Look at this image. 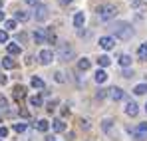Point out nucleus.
I'll list each match as a JSON object with an SVG mask.
<instances>
[{"label": "nucleus", "mask_w": 147, "mask_h": 141, "mask_svg": "<svg viewBox=\"0 0 147 141\" xmlns=\"http://www.w3.org/2000/svg\"><path fill=\"white\" fill-rule=\"evenodd\" d=\"M34 18H36L38 22H44V20H48V6H44V4H38V6L34 8Z\"/></svg>", "instance_id": "obj_5"}, {"label": "nucleus", "mask_w": 147, "mask_h": 141, "mask_svg": "<svg viewBox=\"0 0 147 141\" xmlns=\"http://www.w3.org/2000/svg\"><path fill=\"white\" fill-rule=\"evenodd\" d=\"M98 64L101 66V68H107V66L111 64V60H109V56H99V58H98Z\"/></svg>", "instance_id": "obj_20"}, {"label": "nucleus", "mask_w": 147, "mask_h": 141, "mask_svg": "<svg viewBox=\"0 0 147 141\" xmlns=\"http://www.w3.org/2000/svg\"><path fill=\"white\" fill-rule=\"evenodd\" d=\"M90 66H92V62H90V60H88V58H82V60H80V62H78V68H80V70H82V72L90 70Z\"/></svg>", "instance_id": "obj_16"}, {"label": "nucleus", "mask_w": 147, "mask_h": 141, "mask_svg": "<svg viewBox=\"0 0 147 141\" xmlns=\"http://www.w3.org/2000/svg\"><path fill=\"white\" fill-rule=\"evenodd\" d=\"M99 46L103 48V50H111V48L115 46V40L109 38V36H103V38H99Z\"/></svg>", "instance_id": "obj_8"}, {"label": "nucleus", "mask_w": 147, "mask_h": 141, "mask_svg": "<svg viewBox=\"0 0 147 141\" xmlns=\"http://www.w3.org/2000/svg\"><path fill=\"white\" fill-rule=\"evenodd\" d=\"M133 94H135V95H143V94H147V84H139V86H135Z\"/></svg>", "instance_id": "obj_19"}, {"label": "nucleus", "mask_w": 147, "mask_h": 141, "mask_svg": "<svg viewBox=\"0 0 147 141\" xmlns=\"http://www.w3.org/2000/svg\"><path fill=\"white\" fill-rule=\"evenodd\" d=\"M54 105H56V101H50L48 103V111H54Z\"/></svg>", "instance_id": "obj_38"}, {"label": "nucleus", "mask_w": 147, "mask_h": 141, "mask_svg": "<svg viewBox=\"0 0 147 141\" xmlns=\"http://www.w3.org/2000/svg\"><path fill=\"white\" fill-rule=\"evenodd\" d=\"M6 82H8V78L6 76H0V84H6Z\"/></svg>", "instance_id": "obj_39"}, {"label": "nucleus", "mask_w": 147, "mask_h": 141, "mask_svg": "<svg viewBox=\"0 0 147 141\" xmlns=\"http://www.w3.org/2000/svg\"><path fill=\"white\" fill-rule=\"evenodd\" d=\"M4 28H6V30H14V28H16V20H6V22H4Z\"/></svg>", "instance_id": "obj_28"}, {"label": "nucleus", "mask_w": 147, "mask_h": 141, "mask_svg": "<svg viewBox=\"0 0 147 141\" xmlns=\"http://www.w3.org/2000/svg\"><path fill=\"white\" fill-rule=\"evenodd\" d=\"M8 135V129L6 127H0V137H6Z\"/></svg>", "instance_id": "obj_34"}, {"label": "nucleus", "mask_w": 147, "mask_h": 141, "mask_svg": "<svg viewBox=\"0 0 147 141\" xmlns=\"http://www.w3.org/2000/svg\"><path fill=\"white\" fill-rule=\"evenodd\" d=\"M115 14H117V8L113 4H99L98 6L99 20H111V18H115Z\"/></svg>", "instance_id": "obj_2"}, {"label": "nucleus", "mask_w": 147, "mask_h": 141, "mask_svg": "<svg viewBox=\"0 0 147 141\" xmlns=\"http://www.w3.org/2000/svg\"><path fill=\"white\" fill-rule=\"evenodd\" d=\"M56 56H58V60L68 62V60L74 58V48L68 42H62V44H58V48H56Z\"/></svg>", "instance_id": "obj_3"}, {"label": "nucleus", "mask_w": 147, "mask_h": 141, "mask_svg": "<svg viewBox=\"0 0 147 141\" xmlns=\"http://www.w3.org/2000/svg\"><path fill=\"white\" fill-rule=\"evenodd\" d=\"M24 2H28V4H32V6H34V8H36V6H38V0H24Z\"/></svg>", "instance_id": "obj_37"}, {"label": "nucleus", "mask_w": 147, "mask_h": 141, "mask_svg": "<svg viewBox=\"0 0 147 141\" xmlns=\"http://www.w3.org/2000/svg\"><path fill=\"white\" fill-rule=\"evenodd\" d=\"M0 44H8V32L0 30Z\"/></svg>", "instance_id": "obj_27"}, {"label": "nucleus", "mask_w": 147, "mask_h": 141, "mask_svg": "<svg viewBox=\"0 0 147 141\" xmlns=\"http://www.w3.org/2000/svg\"><path fill=\"white\" fill-rule=\"evenodd\" d=\"M2 20H4V12L0 10V22H2Z\"/></svg>", "instance_id": "obj_41"}, {"label": "nucleus", "mask_w": 147, "mask_h": 141, "mask_svg": "<svg viewBox=\"0 0 147 141\" xmlns=\"http://www.w3.org/2000/svg\"><path fill=\"white\" fill-rule=\"evenodd\" d=\"M139 4H141V0H131V6H133V8H137Z\"/></svg>", "instance_id": "obj_36"}, {"label": "nucleus", "mask_w": 147, "mask_h": 141, "mask_svg": "<svg viewBox=\"0 0 147 141\" xmlns=\"http://www.w3.org/2000/svg\"><path fill=\"white\" fill-rule=\"evenodd\" d=\"M54 80H56L58 84H64V82H66V78H64L62 72H56V74H54Z\"/></svg>", "instance_id": "obj_26"}, {"label": "nucleus", "mask_w": 147, "mask_h": 141, "mask_svg": "<svg viewBox=\"0 0 147 141\" xmlns=\"http://www.w3.org/2000/svg\"><path fill=\"white\" fill-rule=\"evenodd\" d=\"M137 111H139V107H137V103H135V101H129V103L125 105V113H127V115L135 117V115H137Z\"/></svg>", "instance_id": "obj_9"}, {"label": "nucleus", "mask_w": 147, "mask_h": 141, "mask_svg": "<svg viewBox=\"0 0 147 141\" xmlns=\"http://www.w3.org/2000/svg\"><path fill=\"white\" fill-rule=\"evenodd\" d=\"M52 129H54L56 133H62V131L66 129V123H64L62 119H54V121H52Z\"/></svg>", "instance_id": "obj_11"}, {"label": "nucleus", "mask_w": 147, "mask_h": 141, "mask_svg": "<svg viewBox=\"0 0 147 141\" xmlns=\"http://www.w3.org/2000/svg\"><path fill=\"white\" fill-rule=\"evenodd\" d=\"M2 68H6V70H12V68H16V62H14L10 56H6V58L2 60Z\"/></svg>", "instance_id": "obj_13"}, {"label": "nucleus", "mask_w": 147, "mask_h": 141, "mask_svg": "<svg viewBox=\"0 0 147 141\" xmlns=\"http://www.w3.org/2000/svg\"><path fill=\"white\" fill-rule=\"evenodd\" d=\"M84 22H86V14H84V12H76V16H74V26H76V28H82Z\"/></svg>", "instance_id": "obj_10"}, {"label": "nucleus", "mask_w": 147, "mask_h": 141, "mask_svg": "<svg viewBox=\"0 0 147 141\" xmlns=\"http://www.w3.org/2000/svg\"><path fill=\"white\" fill-rule=\"evenodd\" d=\"M105 95H109V94H107V90H99V92H98V95H96V97H98V99H103Z\"/></svg>", "instance_id": "obj_31"}, {"label": "nucleus", "mask_w": 147, "mask_h": 141, "mask_svg": "<svg viewBox=\"0 0 147 141\" xmlns=\"http://www.w3.org/2000/svg\"><path fill=\"white\" fill-rule=\"evenodd\" d=\"M36 129H38V131H48L50 123L46 121V119H38V121H36Z\"/></svg>", "instance_id": "obj_14"}, {"label": "nucleus", "mask_w": 147, "mask_h": 141, "mask_svg": "<svg viewBox=\"0 0 147 141\" xmlns=\"http://www.w3.org/2000/svg\"><path fill=\"white\" fill-rule=\"evenodd\" d=\"M60 2H62L64 6H66V4H72V0H60Z\"/></svg>", "instance_id": "obj_40"}, {"label": "nucleus", "mask_w": 147, "mask_h": 141, "mask_svg": "<svg viewBox=\"0 0 147 141\" xmlns=\"http://www.w3.org/2000/svg\"><path fill=\"white\" fill-rule=\"evenodd\" d=\"M14 131H18V133L26 131V123H14Z\"/></svg>", "instance_id": "obj_29"}, {"label": "nucleus", "mask_w": 147, "mask_h": 141, "mask_svg": "<svg viewBox=\"0 0 147 141\" xmlns=\"http://www.w3.org/2000/svg\"><path fill=\"white\" fill-rule=\"evenodd\" d=\"M137 54H139V58H141V60H145V62H147V44H141L139 50H137Z\"/></svg>", "instance_id": "obj_24"}, {"label": "nucleus", "mask_w": 147, "mask_h": 141, "mask_svg": "<svg viewBox=\"0 0 147 141\" xmlns=\"http://www.w3.org/2000/svg\"><path fill=\"white\" fill-rule=\"evenodd\" d=\"M80 123H82V127H84V129H90V123H88V121H86V119H82V121H80Z\"/></svg>", "instance_id": "obj_35"}, {"label": "nucleus", "mask_w": 147, "mask_h": 141, "mask_svg": "<svg viewBox=\"0 0 147 141\" xmlns=\"http://www.w3.org/2000/svg\"><path fill=\"white\" fill-rule=\"evenodd\" d=\"M145 109H147V105H145Z\"/></svg>", "instance_id": "obj_42"}, {"label": "nucleus", "mask_w": 147, "mask_h": 141, "mask_svg": "<svg viewBox=\"0 0 147 141\" xmlns=\"http://www.w3.org/2000/svg\"><path fill=\"white\" fill-rule=\"evenodd\" d=\"M14 16H16V20H20V22H26V20L30 18V14H28L26 10H16Z\"/></svg>", "instance_id": "obj_15"}, {"label": "nucleus", "mask_w": 147, "mask_h": 141, "mask_svg": "<svg viewBox=\"0 0 147 141\" xmlns=\"http://www.w3.org/2000/svg\"><path fill=\"white\" fill-rule=\"evenodd\" d=\"M94 80H96L98 84H103V82L107 80V74H105L103 70H98V72H96V76H94Z\"/></svg>", "instance_id": "obj_17"}, {"label": "nucleus", "mask_w": 147, "mask_h": 141, "mask_svg": "<svg viewBox=\"0 0 147 141\" xmlns=\"http://www.w3.org/2000/svg\"><path fill=\"white\" fill-rule=\"evenodd\" d=\"M101 127H103V129L107 131V129L111 127V119H103V123H101Z\"/></svg>", "instance_id": "obj_30"}, {"label": "nucleus", "mask_w": 147, "mask_h": 141, "mask_svg": "<svg viewBox=\"0 0 147 141\" xmlns=\"http://www.w3.org/2000/svg\"><path fill=\"white\" fill-rule=\"evenodd\" d=\"M54 56H56V54H54L52 50H42V52L38 54V60H40V62H42L44 66H48V64H52Z\"/></svg>", "instance_id": "obj_6"}, {"label": "nucleus", "mask_w": 147, "mask_h": 141, "mask_svg": "<svg viewBox=\"0 0 147 141\" xmlns=\"http://www.w3.org/2000/svg\"><path fill=\"white\" fill-rule=\"evenodd\" d=\"M129 135H131V137H135L137 141H143V139H145V135H143L141 131H137V129H129Z\"/></svg>", "instance_id": "obj_23"}, {"label": "nucleus", "mask_w": 147, "mask_h": 141, "mask_svg": "<svg viewBox=\"0 0 147 141\" xmlns=\"http://www.w3.org/2000/svg\"><path fill=\"white\" fill-rule=\"evenodd\" d=\"M30 105H32V107H40V105H42V97H40V95H32V97H30Z\"/></svg>", "instance_id": "obj_22"}, {"label": "nucleus", "mask_w": 147, "mask_h": 141, "mask_svg": "<svg viewBox=\"0 0 147 141\" xmlns=\"http://www.w3.org/2000/svg\"><path fill=\"white\" fill-rule=\"evenodd\" d=\"M0 4H2V2H0Z\"/></svg>", "instance_id": "obj_43"}, {"label": "nucleus", "mask_w": 147, "mask_h": 141, "mask_svg": "<svg viewBox=\"0 0 147 141\" xmlns=\"http://www.w3.org/2000/svg\"><path fill=\"white\" fill-rule=\"evenodd\" d=\"M54 40H56V36L48 28H36V32H34V42L36 44H46V42H54Z\"/></svg>", "instance_id": "obj_4"}, {"label": "nucleus", "mask_w": 147, "mask_h": 141, "mask_svg": "<svg viewBox=\"0 0 147 141\" xmlns=\"http://www.w3.org/2000/svg\"><path fill=\"white\" fill-rule=\"evenodd\" d=\"M26 97V88L24 86H16L14 88V99H24Z\"/></svg>", "instance_id": "obj_12"}, {"label": "nucleus", "mask_w": 147, "mask_h": 141, "mask_svg": "<svg viewBox=\"0 0 147 141\" xmlns=\"http://www.w3.org/2000/svg\"><path fill=\"white\" fill-rule=\"evenodd\" d=\"M119 64H121L123 68L131 66V56H127V54H123V56H119Z\"/></svg>", "instance_id": "obj_21"}, {"label": "nucleus", "mask_w": 147, "mask_h": 141, "mask_svg": "<svg viewBox=\"0 0 147 141\" xmlns=\"http://www.w3.org/2000/svg\"><path fill=\"white\" fill-rule=\"evenodd\" d=\"M111 32H113V36L115 38H119V40H131V36H133V28H131V24L127 22H115L111 24V28H109Z\"/></svg>", "instance_id": "obj_1"}, {"label": "nucleus", "mask_w": 147, "mask_h": 141, "mask_svg": "<svg viewBox=\"0 0 147 141\" xmlns=\"http://www.w3.org/2000/svg\"><path fill=\"white\" fill-rule=\"evenodd\" d=\"M137 131H141V133H147V121H145V123H141V125L137 127Z\"/></svg>", "instance_id": "obj_32"}, {"label": "nucleus", "mask_w": 147, "mask_h": 141, "mask_svg": "<svg viewBox=\"0 0 147 141\" xmlns=\"http://www.w3.org/2000/svg\"><path fill=\"white\" fill-rule=\"evenodd\" d=\"M8 54H10V56L20 54V46H18V44H8Z\"/></svg>", "instance_id": "obj_25"}, {"label": "nucleus", "mask_w": 147, "mask_h": 141, "mask_svg": "<svg viewBox=\"0 0 147 141\" xmlns=\"http://www.w3.org/2000/svg\"><path fill=\"white\" fill-rule=\"evenodd\" d=\"M123 78H133V70H125L123 72Z\"/></svg>", "instance_id": "obj_33"}, {"label": "nucleus", "mask_w": 147, "mask_h": 141, "mask_svg": "<svg viewBox=\"0 0 147 141\" xmlns=\"http://www.w3.org/2000/svg\"><path fill=\"white\" fill-rule=\"evenodd\" d=\"M32 88H36V90H42V88H44V80L34 76V78H32Z\"/></svg>", "instance_id": "obj_18"}, {"label": "nucleus", "mask_w": 147, "mask_h": 141, "mask_svg": "<svg viewBox=\"0 0 147 141\" xmlns=\"http://www.w3.org/2000/svg\"><path fill=\"white\" fill-rule=\"evenodd\" d=\"M107 94H109V97H111L113 101H119V99L125 97V92H123L121 88H111V90H107Z\"/></svg>", "instance_id": "obj_7"}]
</instances>
